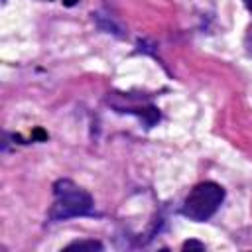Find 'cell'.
<instances>
[{"instance_id":"cell-2","label":"cell","mask_w":252,"mask_h":252,"mask_svg":"<svg viewBox=\"0 0 252 252\" xmlns=\"http://www.w3.org/2000/svg\"><path fill=\"white\" fill-rule=\"evenodd\" d=\"M222 201H224V189L215 181H203L189 191V195L183 201L181 213L183 217L195 222H205L219 211Z\"/></svg>"},{"instance_id":"cell-3","label":"cell","mask_w":252,"mask_h":252,"mask_svg":"<svg viewBox=\"0 0 252 252\" xmlns=\"http://www.w3.org/2000/svg\"><path fill=\"white\" fill-rule=\"evenodd\" d=\"M65 250H102V244L98 240H75L67 244Z\"/></svg>"},{"instance_id":"cell-1","label":"cell","mask_w":252,"mask_h":252,"mask_svg":"<svg viewBox=\"0 0 252 252\" xmlns=\"http://www.w3.org/2000/svg\"><path fill=\"white\" fill-rule=\"evenodd\" d=\"M94 201L89 191L73 183L71 179H57L53 183V205L49 211V220L59 222L75 217H93Z\"/></svg>"},{"instance_id":"cell-5","label":"cell","mask_w":252,"mask_h":252,"mask_svg":"<svg viewBox=\"0 0 252 252\" xmlns=\"http://www.w3.org/2000/svg\"><path fill=\"white\" fill-rule=\"evenodd\" d=\"M246 49H248V53H252V30L246 35Z\"/></svg>"},{"instance_id":"cell-6","label":"cell","mask_w":252,"mask_h":252,"mask_svg":"<svg viewBox=\"0 0 252 252\" xmlns=\"http://www.w3.org/2000/svg\"><path fill=\"white\" fill-rule=\"evenodd\" d=\"M244 6L248 8V12L252 14V0H244Z\"/></svg>"},{"instance_id":"cell-4","label":"cell","mask_w":252,"mask_h":252,"mask_svg":"<svg viewBox=\"0 0 252 252\" xmlns=\"http://www.w3.org/2000/svg\"><path fill=\"white\" fill-rule=\"evenodd\" d=\"M187 248H199V250H203V248H205V244L195 242V240H189V242H185V244H183V250H187Z\"/></svg>"}]
</instances>
